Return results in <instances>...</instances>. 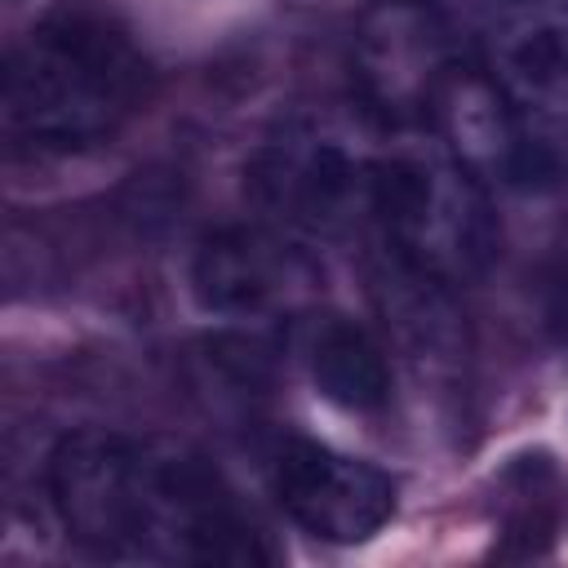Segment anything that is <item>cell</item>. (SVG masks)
Masks as SVG:
<instances>
[{
  "label": "cell",
  "instance_id": "obj_6",
  "mask_svg": "<svg viewBox=\"0 0 568 568\" xmlns=\"http://www.w3.org/2000/svg\"><path fill=\"white\" fill-rule=\"evenodd\" d=\"M275 493L293 524L324 541H364L395 515V484L364 457L293 439L275 462Z\"/></svg>",
  "mask_w": 568,
  "mask_h": 568
},
{
  "label": "cell",
  "instance_id": "obj_9",
  "mask_svg": "<svg viewBox=\"0 0 568 568\" xmlns=\"http://www.w3.org/2000/svg\"><path fill=\"white\" fill-rule=\"evenodd\" d=\"M373 297L377 311L386 315V328L395 333V342L413 364H430V368L462 364L466 328L462 315L453 311L444 280L417 271L413 262H404L395 248L382 244V257L373 266Z\"/></svg>",
  "mask_w": 568,
  "mask_h": 568
},
{
  "label": "cell",
  "instance_id": "obj_4",
  "mask_svg": "<svg viewBox=\"0 0 568 568\" xmlns=\"http://www.w3.org/2000/svg\"><path fill=\"white\" fill-rule=\"evenodd\" d=\"M49 493L67 532L98 555H138L142 444L111 430H75L49 457Z\"/></svg>",
  "mask_w": 568,
  "mask_h": 568
},
{
  "label": "cell",
  "instance_id": "obj_14",
  "mask_svg": "<svg viewBox=\"0 0 568 568\" xmlns=\"http://www.w3.org/2000/svg\"><path fill=\"white\" fill-rule=\"evenodd\" d=\"M550 31H555V40H559V44H564V53H568V22H564V27H550Z\"/></svg>",
  "mask_w": 568,
  "mask_h": 568
},
{
  "label": "cell",
  "instance_id": "obj_13",
  "mask_svg": "<svg viewBox=\"0 0 568 568\" xmlns=\"http://www.w3.org/2000/svg\"><path fill=\"white\" fill-rule=\"evenodd\" d=\"M555 324H559V333H564V342H568V280H564L559 302H555Z\"/></svg>",
  "mask_w": 568,
  "mask_h": 568
},
{
  "label": "cell",
  "instance_id": "obj_10",
  "mask_svg": "<svg viewBox=\"0 0 568 568\" xmlns=\"http://www.w3.org/2000/svg\"><path fill=\"white\" fill-rule=\"evenodd\" d=\"M519 129L550 178L568 169V53L555 40L550 27L528 31L519 44H510L501 71H497Z\"/></svg>",
  "mask_w": 568,
  "mask_h": 568
},
{
  "label": "cell",
  "instance_id": "obj_1",
  "mask_svg": "<svg viewBox=\"0 0 568 568\" xmlns=\"http://www.w3.org/2000/svg\"><path fill=\"white\" fill-rule=\"evenodd\" d=\"M146 93V58L111 4H53L4 62V129L40 151L106 142Z\"/></svg>",
  "mask_w": 568,
  "mask_h": 568
},
{
  "label": "cell",
  "instance_id": "obj_11",
  "mask_svg": "<svg viewBox=\"0 0 568 568\" xmlns=\"http://www.w3.org/2000/svg\"><path fill=\"white\" fill-rule=\"evenodd\" d=\"M306 373L315 390L351 413H373L390 399V364L368 328L346 315H320L306 328Z\"/></svg>",
  "mask_w": 568,
  "mask_h": 568
},
{
  "label": "cell",
  "instance_id": "obj_7",
  "mask_svg": "<svg viewBox=\"0 0 568 568\" xmlns=\"http://www.w3.org/2000/svg\"><path fill=\"white\" fill-rule=\"evenodd\" d=\"M448 155L466 164L475 178H493L501 186H541L555 182L537 151L528 146L519 115L497 80L484 67H448L435 106H430Z\"/></svg>",
  "mask_w": 568,
  "mask_h": 568
},
{
  "label": "cell",
  "instance_id": "obj_12",
  "mask_svg": "<svg viewBox=\"0 0 568 568\" xmlns=\"http://www.w3.org/2000/svg\"><path fill=\"white\" fill-rule=\"evenodd\" d=\"M497 519L501 555L532 559L546 555L568 524V475L550 453H519L497 475Z\"/></svg>",
  "mask_w": 568,
  "mask_h": 568
},
{
  "label": "cell",
  "instance_id": "obj_3",
  "mask_svg": "<svg viewBox=\"0 0 568 568\" xmlns=\"http://www.w3.org/2000/svg\"><path fill=\"white\" fill-rule=\"evenodd\" d=\"M244 173L271 217L311 235H333L368 209V164L315 129H284L262 142Z\"/></svg>",
  "mask_w": 568,
  "mask_h": 568
},
{
  "label": "cell",
  "instance_id": "obj_5",
  "mask_svg": "<svg viewBox=\"0 0 568 568\" xmlns=\"http://www.w3.org/2000/svg\"><path fill=\"white\" fill-rule=\"evenodd\" d=\"M448 44L430 9L417 0H377L351 40V71L364 106L386 124L430 115L448 75Z\"/></svg>",
  "mask_w": 568,
  "mask_h": 568
},
{
  "label": "cell",
  "instance_id": "obj_8",
  "mask_svg": "<svg viewBox=\"0 0 568 568\" xmlns=\"http://www.w3.org/2000/svg\"><path fill=\"white\" fill-rule=\"evenodd\" d=\"M311 262L262 226H222L191 257V293L213 315H266L311 288Z\"/></svg>",
  "mask_w": 568,
  "mask_h": 568
},
{
  "label": "cell",
  "instance_id": "obj_2",
  "mask_svg": "<svg viewBox=\"0 0 568 568\" xmlns=\"http://www.w3.org/2000/svg\"><path fill=\"white\" fill-rule=\"evenodd\" d=\"M368 213L386 248L444 284L479 280L497 253V217L479 178L439 151L373 160Z\"/></svg>",
  "mask_w": 568,
  "mask_h": 568
}]
</instances>
